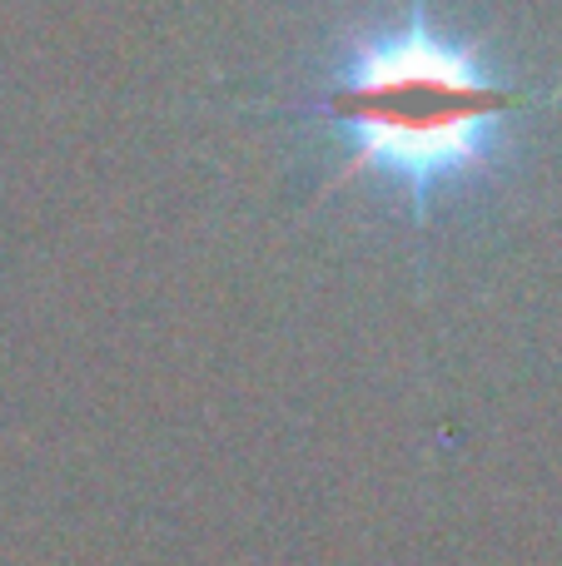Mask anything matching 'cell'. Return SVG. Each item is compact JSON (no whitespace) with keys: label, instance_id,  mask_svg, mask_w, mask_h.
I'll return each instance as SVG.
<instances>
[{"label":"cell","instance_id":"1","mask_svg":"<svg viewBox=\"0 0 562 566\" xmlns=\"http://www.w3.org/2000/svg\"><path fill=\"white\" fill-rule=\"evenodd\" d=\"M528 95L508 85L428 0L368 25L319 90V119L344 139V179L398 189L414 219L498 159Z\"/></svg>","mask_w":562,"mask_h":566}]
</instances>
